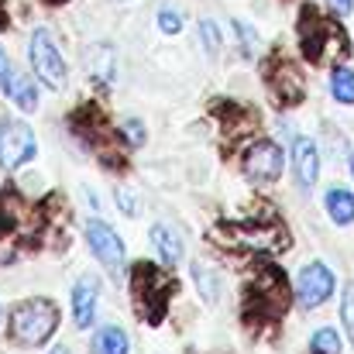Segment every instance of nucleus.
<instances>
[{
	"instance_id": "obj_13",
	"label": "nucleus",
	"mask_w": 354,
	"mask_h": 354,
	"mask_svg": "<svg viewBox=\"0 0 354 354\" xmlns=\"http://www.w3.org/2000/svg\"><path fill=\"white\" fill-rule=\"evenodd\" d=\"M3 90H7V97H10V100H14V104H17L24 114H31V111L38 107V90H35V80H28L24 73H14V69H10V80H7V86H3Z\"/></svg>"
},
{
	"instance_id": "obj_23",
	"label": "nucleus",
	"mask_w": 354,
	"mask_h": 354,
	"mask_svg": "<svg viewBox=\"0 0 354 354\" xmlns=\"http://www.w3.org/2000/svg\"><path fill=\"white\" fill-rule=\"evenodd\" d=\"M120 134H124L134 148L145 145V124H141V120H124V124H120Z\"/></svg>"
},
{
	"instance_id": "obj_16",
	"label": "nucleus",
	"mask_w": 354,
	"mask_h": 354,
	"mask_svg": "<svg viewBox=\"0 0 354 354\" xmlns=\"http://www.w3.org/2000/svg\"><path fill=\"white\" fill-rule=\"evenodd\" d=\"M327 214L334 224H354V196L348 189H330L327 193Z\"/></svg>"
},
{
	"instance_id": "obj_19",
	"label": "nucleus",
	"mask_w": 354,
	"mask_h": 354,
	"mask_svg": "<svg viewBox=\"0 0 354 354\" xmlns=\"http://www.w3.org/2000/svg\"><path fill=\"white\" fill-rule=\"evenodd\" d=\"M200 38H203V52L210 59H217L221 55V31H217L214 21H200Z\"/></svg>"
},
{
	"instance_id": "obj_6",
	"label": "nucleus",
	"mask_w": 354,
	"mask_h": 354,
	"mask_svg": "<svg viewBox=\"0 0 354 354\" xmlns=\"http://www.w3.org/2000/svg\"><path fill=\"white\" fill-rule=\"evenodd\" d=\"M254 310L258 317H282L289 306V289H286V275L275 265H261L258 279H254Z\"/></svg>"
},
{
	"instance_id": "obj_28",
	"label": "nucleus",
	"mask_w": 354,
	"mask_h": 354,
	"mask_svg": "<svg viewBox=\"0 0 354 354\" xmlns=\"http://www.w3.org/2000/svg\"><path fill=\"white\" fill-rule=\"evenodd\" d=\"M52 354H69V348H55V351Z\"/></svg>"
},
{
	"instance_id": "obj_18",
	"label": "nucleus",
	"mask_w": 354,
	"mask_h": 354,
	"mask_svg": "<svg viewBox=\"0 0 354 354\" xmlns=\"http://www.w3.org/2000/svg\"><path fill=\"white\" fill-rule=\"evenodd\" d=\"M310 351L313 354H341V337H337V330H330V327L317 330V334L310 337Z\"/></svg>"
},
{
	"instance_id": "obj_10",
	"label": "nucleus",
	"mask_w": 354,
	"mask_h": 354,
	"mask_svg": "<svg viewBox=\"0 0 354 354\" xmlns=\"http://www.w3.org/2000/svg\"><path fill=\"white\" fill-rule=\"evenodd\" d=\"M97 299H100V279L83 275L76 282V289H73V317H76L80 330H86L97 320Z\"/></svg>"
},
{
	"instance_id": "obj_20",
	"label": "nucleus",
	"mask_w": 354,
	"mask_h": 354,
	"mask_svg": "<svg viewBox=\"0 0 354 354\" xmlns=\"http://www.w3.org/2000/svg\"><path fill=\"white\" fill-rule=\"evenodd\" d=\"M158 28H162L165 35L183 31V14H179L176 7H162V10H158Z\"/></svg>"
},
{
	"instance_id": "obj_9",
	"label": "nucleus",
	"mask_w": 354,
	"mask_h": 354,
	"mask_svg": "<svg viewBox=\"0 0 354 354\" xmlns=\"http://www.w3.org/2000/svg\"><path fill=\"white\" fill-rule=\"evenodd\" d=\"M86 244H90V251L97 254V261H100L107 272H114V275L124 272V241L118 237V231H114L111 224L90 221V224H86Z\"/></svg>"
},
{
	"instance_id": "obj_8",
	"label": "nucleus",
	"mask_w": 354,
	"mask_h": 354,
	"mask_svg": "<svg viewBox=\"0 0 354 354\" xmlns=\"http://www.w3.org/2000/svg\"><path fill=\"white\" fill-rule=\"evenodd\" d=\"M334 292V272L324 265V261H310L303 265L299 279H296V299L306 306V310H317L330 299Z\"/></svg>"
},
{
	"instance_id": "obj_26",
	"label": "nucleus",
	"mask_w": 354,
	"mask_h": 354,
	"mask_svg": "<svg viewBox=\"0 0 354 354\" xmlns=\"http://www.w3.org/2000/svg\"><path fill=\"white\" fill-rule=\"evenodd\" d=\"M7 80H10V62H7V52H3V45H0V90L7 86Z\"/></svg>"
},
{
	"instance_id": "obj_15",
	"label": "nucleus",
	"mask_w": 354,
	"mask_h": 354,
	"mask_svg": "<svg viewBox=\"0 0 354 354\" xmlns=\"http://www.w3.org/2000/svg\"><path fill=\"white\" fill-rule=\"evenodd\" d=\"M131 351V341L120 327H100L97 337H93V354H127Z\"/></svg>"
},
{
	"instance_id": "obj_5",
	"label": "nucleus",
	"mask_w": 354,
	"mask_h": 354,
	"mask_svg": "<svg viewBox=\"0 0 354 354\" xmlns=\"http://www.w3.org/2000/svg\"><path fill=\"white\" fill-rule=\"evenodd\" d=\"M38 155V138L24 120H3L0 124V165L7 172L28 165Z\"/></svg>"
},
{
	"instance_id": "obj_29",
	"label": "nucleus",
	"mask_w": 354,
	"mask_h": 354,
	"mask_svg": "<svg viewBox=\"0 0 354 354\" xmlns=\"http://www.w3.org/2000/svg\"><path fill=\"white\" fill-rule=\"evenodd\" d=\"M351 169H354V155H351Z\"/></svg>"
},
{
	"instance_id": "obj_22",
	"label": "nucleus",
	"mask_w": 354,
	"mask_h": 354,
	"mask_svg": "<svg viewBox=\"0 0 354 354\" xmlns=\"http://www.w3.org/2000/svg\"><path fill=\"white\" fill-rule=\"evenodd\" d=\"M341 317H344V327H348V334H351L354 341V286L344 289V299H341Z\"/></svg>"
},
{
	"instance_id": "obj_30",
	"label": "nucleus",
	"mask_w": 354,
	"mask_h": 354,
	"mask_svg": "<svg viewBox=\"0 0 354 354\" xmlns=\"http://www.w3.org/2000/svg\"><path fill=\"white\" fill-rule=\"evenodd\" d=\"M52 3H59V0H52Z\"/></svg>"
},
{
	"instance_id": "obj_25",
	"label": "nucleus",
	"mask_w": 354,
	"mask_h": 354,
	"mask_svg": "<svg viewBox=\"0 0 354 354\" xmlns=\"http://www.w3.org/2000/svg\"><path fill=\"white\" fill-rule=\"evenodd\" d=\"M118 203L124 207V214H127V217H138V203H134V196H131L127 189H118Z\"/></svg>"
},
{
	"instance_id": "obj_21",
	"label": "nucleus",
	"mask_w": 354,
	"mask_h": 354,
	"mask_svg": "<svg viewBox=\"0 0 354 354\" xmlns=\"http://www.w3.org/2000/svg\"><path fill=\"white\" fill-rule=\"evenodd\" d=\"M193 275H196V286H203V289H207V292H203V296H207V303H214V299H217V279L210 275V268L196 261Z\"/></svg>"
},
{
	"instance_id": "obj_2",
	"label": "nucleus",
	"mask_w": 354,
	"mask_h": 354,
	"mask_svg": "<svg viewBox=\"0 0 354 354\" xmlns=\"http://www.w3.org/2000/svg\"><path fill=\"white\" fill-rule=\"evenodd\" d=\"M59 327V310L52 299L45 296H35V299H24L14 306L10 313V337L21 344V348H41Z\"/></svg>"
},
{
	"instance_id": "obj_17",
	"label": "nucleus",
	"mask_w": 354,
	"mask_h": 354,
	"mask_svg": "<svg viewBox=\"0 0 354 354\" xmlns=\"http://www.w3.org/2000/svg\"><path fill=\"white\" fill-rule=\"evenodd\" d=\"M330 97H334L337 104L351 107L354 104V69L334 66V73H330Z\"/></svg>"
},
{
	"instance_id": "obj_1",
	"label": "nucleus",
	"mask_w": 354,
	"mask_h": 354,
	"mask_svg": "<svg viewBox=\"0 0 354 354\" xmlns=\"http://www.w3.org/2000/svg\"><path fill=\"white\" fill-rule=\"evenodd\" d=\"M172 275L151 261H138L131 268V292H134V306L138 313L148 320V324H162L165 320V310H169V299H172Z\"/></svg>"
},
{
	"instance_id": "obj_27",
	"label": "nucleus",
	"mask_w": 354,
	"mask_h": 354,
	"mask_svg": "<svg viewBox=\"0 0 354 354\" xmlns=\"http://www.w3.org/2000/svg\"><path fill=\"white\" fill-rule=\"evenodd\" d=\"M330 3H334V7L341 10V14H348V10L354 7V0H330Z\"/></svg>"
},
{
	"instance_id": "obj_14",
	"label": "nucleus",
	"mask_w": 354,
	"mask_h": 354,
	"mask_svg": "<svg viewBox=\"0 0 354 354\" xmlns=\"http://www.w3.org/2000/svg\"><path fill=\"white\" fill-rule=\"evenodd\" d=\"M151 244H155V251H158V258H162L165 265H179V258H183V241H179V234H176L169 224H155V227H151Z\"/></svg>"
},
{
	"instance_id": "obj_4",
	"label": "nucleus",
	"mask_w": 354,
	"mask_h": 354,
	"mask_svg": "<svg viewBox=\"0 0 354 354\" xmlns=\"http://www.w3.org/2000/svg\"><path fill=\"white\" fill-rule=\"evenodd\" d=\"M28 59H31L35 76L48 90H62L66 86V62H62V52H59V45H55L48 28H35L31 45H28Z\"/></svg>"
},
{
	"instance_id": "obj_3",
	"label": "nucleus",
	"mask_w": 354,
	"mask_h": 354,
	"mask_svg": "<svg viewBox=\"0 0 354 354\" xmlns=\"http://www.w3.org/2000/svg\"><path fill=\"white\" fill-rule=\"evenodd\" d=\"M299 38H303V55L310 62H324L330 48H337L341 55H348V38H344L341 24L334 17H324L317 7H303Z\"/></svg>"
},
{
	"instance_id": "obj_11",
	"label": "nucleus",
	"mask_w": 354,
	"mask_h": 354,
	"mask_svg": "<svg viewBox=\"0 0 354 354\" xmlns=\"http://www.w3.org/2000/svg\"><path fill=\"white\" fill-rule=\"evenodd\" d=\"M292 169H296L299 189H313V186H317V176H320V151H317V141L296 138V145H292Z\"/></svg>"
},
{
	"instance_id": "obj_7",
	"label": "nucleus",
	"mask_w": 354,
	"mask_h": 354,
	"mask_svg": "<svg viewBox=\"0 0 354 354\" xmlns=\"http://www.w3.org/2000/svg\"><path fill=\"white\" fill-rule=\"evenodd\" d=\"M282 169H286V151L275 145V141H254L244 155V172L248 179L268 186V183H279L282 179Z\"/></svg>"
},
{
	"instance_id": "obj_24",
	"label": "nucleus",
	"mask_w": 354,
	"mask_h": 354,
	"mask_svg": "<svg viewBox=\"0 0 354 354\" xmlns=\"http://www.w3.org/2000/svg\"><path fill=\"white\" fill-rule=\"evenodd\" d=\"M234 31H237V35H241V41H244V45H241V48H244V55H254V45H258V35H254V31H251V28H248L244 21H234Z\"/></svg>"
},
{
	"instance_id": "obj_12",
	"label": "nucleus",
	"mask_w": 354,
	"mask_h": 354,
	"mask_svg": "<svg viewBox=\"0 0 354 354\" xmlns=\"http://www.w3.org/2000/svg\"><path fill=\"white\" fill-rule=\"evenodd\" d=\"M268 83H272V90H275V97L282 104H299V97H303V76L289 62H282L279 69H272Z\"/></svg>"
}]
</instances>
